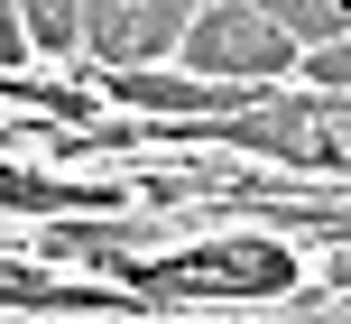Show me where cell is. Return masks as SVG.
Masks as SVG:
<instances>
[{
  "mask_svg": "<svg viewBox=\"0 0 351 324\" xmlns=\"http://www.w3.org/2000/svg\"><path fill=\"white\" fill-rule=\"evenodd\" d=\"M28 56V28H19V0H0V74Z\"/></svg>",
  "mask_w": 351,
  "mask_h": 324,
  "instance_id": "cell-11",
  "label": "cell"
},
{
  "mask_svg": "<svg viewBox=\"0 0 351 324\" xmlns=\"http://www.w3.org/2000/svg\"><path fill=\"white\" fill-rule=\"evenodd\" d=\"M185 74H213V84H278V74L305 65V47L268 19V0H204V10L185 19Z\"/></svg>",
  "mask_w": 351,
  "mask_h": 324,
  "instance_id": "cell-3",
  "label": "cell"
},
{
  "mask_svg": "<svg viewBox=\"0 0 351 324\" xmlns=\"http://www.w3.org/2000/svg\"><path fill=\"white\" fill-rule=\"evenodd\" d=\"M250 148V158H287V167H333L351 176V84H315L287 102H231V111H194V121H130V130H84L74 148Z\"/></svg>",
  "mask_w": 351,
  "mask_h": 324,
  "instance_id": "cell-1",
  "label": "cell"
},
{
  "mask_svg": "<svg viewBox=\"0 0 351 324\" xmlns=\"http://www.w3.org/2000/svg\"><path fill=\"white\" fill-rule=\"evenodd\" d=\"M305 84H351V37H333V47H305Z\"/></svg>",
  "mask_w": 351,
  "mask_h": 324,
  "instance_id": "cell-10",
  "label": "cell"
},
{
  "mask_svg": "<svg viewBox=\"0 0 351 324\" xmlns=\"http://www.w3.org/2000/svg\"><path fill=\"white\" fill-rule=\"evenodd\" d=\"M268 19H278L296 47H333V37H351V0H268Z\"/></svg>",
  "mask_w": 351,
  "mask_h": 324,
  "instance_id": "cell-9",
  "label": "cell"
},
{
  "mask_svg": "<svg viewBox=\"0 0 351 324\" xmlns=\"http://www.w3.org/2000/svg\"><path fill=\"white\" fill-rule=\"evenodd\" d=\"M102 185H84V176H28V167H10L0 158V213H102Z\"/></svg>",
  "mask_w": 351,
  "mask_h": 324,
  "instance_id": "cell-7",
  "label": "cell"
},
{
  "mask_svg": "<svg viewBox=\"0 0 351 324\" xmlns=\"http://www.w3.org/2000/svg\"><path fill=\"white\" fill-rule=\"evenodd\" d=\"M19 28L37 56H84V0H19Z\"/></svg>",
  "mask_w": 351,
  "mask_h": 324,
  "instance_id": "cell-8",
  "label": "cell"
},
{
  "mask_svg": "<svg viewBox=\"0 0 351 324\" xmlns=\"http://www.w3.org/2000/svg\"><path fill=\"white\" fill-rule=\"evenodd\" d=\"M130 297H139V306H185V297H287L296 288V251H278V241H194V251H139L130 259Z\"/></svg>",
  "mask_w": 351,
  "mask_h": 324,
  "instance_id": "cell-2",
  "label": "cell"
},
{
  "mask_svg": "<svg viewBox=\"0 0 351 324\" xmlns=\"http://www.w3.org/2000/svg\"><path fill=\"white\" fill-rule=\"evenodd\" d=\"M194 10L204 0H84V47L102 65H158V56H176Z\"/></svg>",
  "mask_w": 351,
  "mask_h": 324,
  "instance_id": "cell-4",
  "label": "cell"
},
{
  "mask_svg": "<svg viewBox=\"0 0 351 324\" xmlns=\"http://www.w3.org/2000/svg\"><path fill=\"white\" fill-rule=\"evenodd\" d=\"M111 102H139L158 121H194V111L250 102V84H213V74H167V65H111Z\"/></svg>",
  "mask_w": 351,
  "mask_h": 324,
  "instance_id": "cell-6",
  "label": "cell"
},
{
  "mask_svg": "<svg viewBox=\"0 0 351 324\" xmlns=\"http://www.w3.org/2000/svg\"><path fill=\"white\" fill-rule=\"evenodd\" d=\"M176 241V204L167 213H56V232H47V251H74V259H93V269H130L139 251H167Z\"/></svg>",
  "mask_w": 351,
  "mask_h": 324,
  "instance_id": "cell-5",
  "label": "cell"
}]
</instances>
